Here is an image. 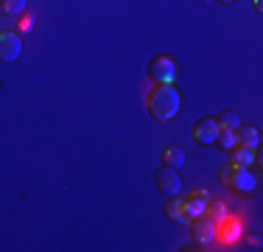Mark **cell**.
Instances as JSON below:
<instances>
[{
  "label": "cell",
  "mask_w": 263,
  "mask_h": 252,
  "mask_svg": "<svg viewBox=\"0 0 263 252\" xmlns=\"http://www.w3.org/2000/svg\"><path fill=\"white\" fill-rule=\"evenodd\" d=\"M218 179H221L227 188H233L235 193H252L255 188H258V174H255L249 166H235L233 160L218 171Z\"/></svg>",
  "instance_id": "cell-2"
},
{
  "label": "cell",
  "mask_w": 263,
  "mask_h": 252,
  "mask_svg": "<svg viewBox=\"0 0 263 252\" xmlns=\"http://www.w3.org/2000/svg\"><path fill=\"white\" fill-rule=\"evenodd\" d=\"M218 3H233V0H218Z\"/></svg>",
  "instance_id": "cell-19"
},
{
  "label": "cell",
  "mask_w": 263,
  "mask_h": 252,
  "mask_svg": "<svg viewBox=\"0 0 263 252\" xmlns=\"http://www.w3.org/2000/svg\"><path fill=\"white\" fill-rule=\"evenodd\" d=\"M23 53V40L14 31H0V62H17Z\"/></svg>",
  "instance_id": "cell-7"
},
{
  "label": "cell",
  "mask_w": 263,
  "mask_h": 252,
  "mask_svg": "<svg viewBox=\"0 0 263 252\" xmlns=\"http://www.w3.org/2000/svg\"><path fill=\"white\" fill-rule=\"evenodd\" d=\"M216 123L221 126V129H235V126L241 123V118H238V112H233V110H224L221 115L216 118Z\"/></svg>",
  "instance_id": "cell-16"
},
{
  "label": "cell",
  "mask_w": 263,
  "mask_h": 252,
  "mask_svg": "<svg viewBox=\"0 0 263 252\" xmlns=\"http://www.w3.org/2000/svg\"><path fill=\"white\" fill-rule=\"evenodd\" d=\"M216 143L221 149H227V151H233L238 146V137H235V129H218V137H216Z\"/></svg>",
  "instance_id": "cell-15"
},
{
  "label": "cell",
  "mask_w": 263,
  "mask_h": 252,
  "mask_svg": "<svg viewBox=\"0 0 263 252\" xmlns=\"http://www.w3.org/2000/svg\"><path fill=\"white\" fill-rule=\"evenodd\" d=\"M162 163L171 168H182L185 166V151L179 146H168L165 151H162Z\"/></svg>",
  "instance_id": "cell-13"
},
{
  "label": "cell",
  "mask_w": 263,
  "mask_h": 252,
  "mask_svg": "<svg viewBox=\"0 0 263 252\" xmlns=\"http://www.w3.org/2000/svg\"><path fill=\"white\" fill-rule=\"evenodd\" d=\"M191 236H193V241L196 244H202V247H208V244L216 241V222L208 216H196V219H191Z\"/></svg>",
  "instance_id": "cell-6"
},
{
  "label": "cell",
  "mask_w": 263,
  "mask_h": 252,
  "mask_svg": "<svg viewBox=\"0 0 263 252\" xmlns=\"http://www.w3.org/2000/svg\"><path fill=\"white\" fill-rule=\"evenodd\" d=\"M146 106L154 121L165 123L179 112L182 96H179V90L174 84H154V90H148V96H146Z\"/></svg>",
  "instance_id": "cell-1"
},
{
  "label": "cell",
  "mask_w": 263,
  "mask_h": 252,
  "mask_svg": "<svg viewBox=\"0 0 263 252\" xmlns=\"http://www.w3.org/2000/svg\"><path fill=\"white\" fill-rule=\"evenodd\" d=\"M218 129H221V126L216 123V118H199V121L191 126V140L196 143V146H213L216 137H218Z\"/></svg>",
  "instance_id": "cell-4"
},
{
  "label": "cell",
  "mask_w": 263,
  "mask_h": 252,
  "mask_svg": "<svg viewBox=\"0 0 263 252\" xmlns=\"http://www.w3.org/2000/svg\"><path fill=\"white\" fill-rule=\"evenodd\" d=\"M0 11H6V14H23L26 11V0H0Z\"/></svg>",
  "instance_id": "cell-17"
},
{
  "label": "cell",
  "mask_w": 263,
  "mask_h": 252,
  "mask_svg": "<svg viewBox=\"0 0 263 252\" xmlns=\"http://www.w3.org/2000/svg\"><path fill=\"white\" fill-rule=\"evenodd\" d=\"M235 137H238V143H243V146H249V149H258L260 146V129H258V126L238 123L235 126Z\"/></svg>",
  "instance_id": "cell-10"
},
{
  "label": "cell",
  "mask_w": 263,
  "mask_h": 252,
  "mask_svg": "<svg viewBox=\"0 0 263 252\" xmlns=\"http://www.w3.org/2000/svg\"><path fill=\"white\" fill-rule=\"evenodd\" d=\"M165 216L171 219V222H179V224H187V216H185V199L179 196H168L165 202Z\"/></svg>",
  "instance_id": "cell-11"
},
{
  "label": "cell",
  "mask_w": 263,
  "mask_h": 252,
  "mask_svg": "<svg viewBox=\"0 0 263 252\" xmlns=\"http://www.w3.org/2000/svg\"><path fill=\"white\" fill-rule=\"evenodd\" d=\"M255 9H258V11L263 9V0H255Z\"/></svg>",
  "instance_id": "cell-18"
},
{
  "label": "cell",
  "mask_w": 263,
  "mask_h": 252,
  "mask_svg": "<svg viewBox=\"0 0 263 252\" xmlns=\"http://www.w3.org/2000/svg\"><path fill=\"white\" fill-rule=\"evenodd\" d=\"M154 179H157L160 193H165V196H177V193L182 191V176H179V168L162 166V168H157Z\"/></svg>",
  "instance_id": "cell-5"
},
{
  "label": "cell",
  "mask_w": 263,
  "mask_h": 252,
  "mask_svg": "<svg viewBox=\"0 0 263 252\" xmlns=\"http://www.w3.org/2000/svg\"><path fill=\"white\" fill-rule=\"evenodd\" d=\"M241 232H243V224L238 222V219H227V216H224L221 222H216V238H218V241H224V244H235L238 238H241Z\"/></svg>",
  "instance_id": "cell-8"
},
{
  "label": "cell",
  "mask_w": 263,
  "mask_h": 252,
  "mask_svg": "<svg viewBox=\"0 0 263 252\" xmlns=\"http://www.w3.org/2000/svg\"><path fill=\"white\" fill-rule=\"evenodd\" d=\"M208 191H193L191 196L185 199V216H187V222L191 219H196V216H204V207H208Z\"/></svg>",
  "instance_id": "cell-9"
},
{
  "label": "cell",
  "mask_w": 263,
  "mask_h": 252,
  "mask_svg": "<svg viewBox=\"0 0 263 252\" xmlns=\"http://www.w3.org/2000/svg\"><path fill=\"white\" fill-rule=\"evenodd\" d=\"M148 76H152L154 84H174L177 76H179V67L171 56L160 53V56H154L152 65H148Z\"/></svg>",
  "instance_id": "cell-3"
},
{
  "label": "cell",
  "mask_w": 263,
  "mask_h": 252,
  "mask_svg": "<svg viewBox=\"0 0 263 252\" xmlns=\"http://www.w3.org/2000/svg\"><path fill=\"white\" fill-rule=\"evenodd\" d=\"M204 216L213 219V222H221V219L227 216V205H224V199H208V207H204Z\"/></svg>",
  "instance_id": "cell-14"
},
{
  "label": "cell",
  "mask_w": 263,
  "mask_h": 252,
  "mask_svg": "<svg viewBox=\"0 0 263 252\" xmlns=\"http://www.w3.org/2000/svg\"><path fill=\"white\" fill-rule=\"evenodd\" d=\"M233 163L235 166H252V163H258V149H249L243 143H238L233 149Z\"/></svg>",
  "instance_id": "cell-12"
}]
</instances>
